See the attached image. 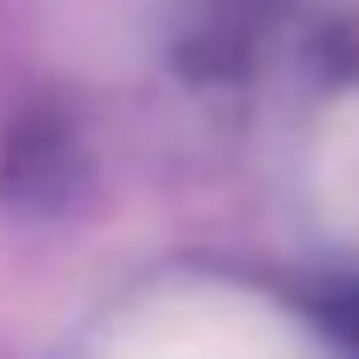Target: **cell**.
I'll return each mask as SVG.
<instances>
[{
  "instance_id": "obj_1",
  "label": "cell",
  "mask_w": 359,
  "mask_h": 359,
  "mask_svg": "<svg viewBox=\"0 0 359 359\" xmlns=\"http://www.w3.org/2000/svg\"><path fill=\"white\" fill-rule=\"evenodd\" d=\"M96 359H311L299 330L252 294L186 287L138 306Z\"/></svg>"
}]
</instances>
